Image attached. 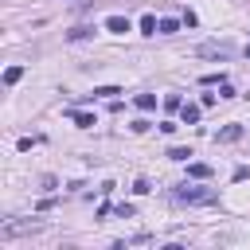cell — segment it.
<instances>
[{
    "label": "cell",
    "mask_w": 250,
    "mask_h": 250,
    "mask_svg": "<svg viewBox=\"0 0 250 250\" xmlns=\"http://www.w3.org/2000/svg\"><path fill=\"white\" fill-rule=\"evenodd\" d=\"M219 191L215 188H199V184H184L172 191V203H188V207H203V203H215Z\"/></svg>",
    "instance_id": "1"
},
{
    "label": "cell",
    "mask_w": 250,
    "mask_h": 250,
    "mask_svg": "<svg viewBox=\"0 0 250 250\" xmlns=\"http://www.w3.org/2000/svg\"><path fill=\"white\" fill-rule=\"evenodd\" d=\"M105 31H113V35H125V31H133V23H129L125 16H109V20H105Z\"/></svg>",
    "instance_id": "2"
},
{
    "label": "cell",
    "mask_w": 250,
    "mask_h": 250,
    "mask_svg": "<svg viewBox=\"0 0 250 250\" xmlns=\"http://www.w3.org/2000/svg\"><path fill=\"white\" fill-rule=\"evenodd\" d=\"M66 117H70L78 129H90V125H94V113H86V109H74V105L66 109Z\"/></svg>",
    "instance_id": "3"
},
{
    "label": "cell",
    "mask_w": 250,
    "mask_h": 250,
    "mask_svg": "<svg viewBox=\"0 0 250 250\" xmlns=\"http://www.w3.org/2000/svg\"><path fill=\"white\" fill-rule=\"evenodd\" d=\"M199 55H211V59H227V55H230V47H227V43H203V47H199Z\"/></svg>",
    "instance_id": "4"
},
{
    "label": "cell",
    "mask_w": 250,
    "mask_h": 250,
    "mask_svg": "<svg viewBox=\"0 0 250 250\" xmlns=\"http://www.w3.org/2000/svg\"><path fill=\"white\" fill-rule=\"evenodd\" d=\"M199 113H203V105H191V102H188V105H180V121H184V125H195V121H199Z\"/></svg>",
    "instance_id": "5"
},
{
    "label": "cell",
    "mask_w": 250,
    "mask_h": 250,
    "mask_svg": "<svg viewBox=\"0 0 250 250\" xmlns=\"http://www.w3.org/2000/svg\"><path fill=\"white\" fill-rule=\"evenodd\" d=\"M188 176H191V180H211V164L191 160V164H188Z\"/></svg>",
    "instance_id": "6"
},
{
    "label": "cell",
    "mask_w": 250,
    "mask_h": 250,
    "mask_svg": "<svg viewBox=\"0 0 250 250\" xmlns=\"http://www.w3.org/2000/svg\"><path fill=\"white\" fill-rule=\"evenodd\" d=\"M238 137H242V125H227V129H219V141H223V145H234Z\"/></svg>",
    "instance_id": "7"
},
{
    "label": "cell",
    "mask_w": 250,
    "mask_h": 250,
    "mask_svg": "<svg viewBox=\"0 0 250 250\" xmlns=\"http://www.w3.org/2000/svg\"><path fill=\"white\" fill-rule=\"evenodd\" d=\"M133 102H137V109H141V113H148V109H156V94H137Z\"/></svg>",
    "instance_id": "8"
},
{
    "label": "cell",
    "mask_w": 250,
    "mask_h": 250,
    "mask_svg": "<svg viewBox=\"0 0 250 250\" xmlns=\"http://www.w3.org/2000/svg\"><path fill=\"white\" fill-rule=\"evenodd\" d=\"M156 31H160L156 16H141V35H156Z\"/></svg>",
    "instance_id": "9"
},
{
    "label": "cell",
    "mask_w": 250,
    "mask_h": 250,
    "mask_svg": "<svg viewBox=\"0 0 250 250\" xmlns=\"http://www.w3.org/2000/svg\"><path fill=\"white\" fill-rule=\"evenodd\" d=\"M20 78H23V66H8L4 70V86H16Z\"/></svg>",
    "instance_id": "10"
},
{
    "label": "cell",
    "mask_w": 250,
    "mask_h": 250,
    "mask_svg": "<svg viewBox=\"0 0 250 250\" xmlns=\"http://www.w3.org/2000/svg\"><path fill=\"white\" fill-rule=\"evenodd\" d=\"M191 156V148H184V145H172L168 148V160H188Z\"/></svg>",
    "instance_id": "11"
},
{
    "label": "cell",
    "mask_w": 250,
    "mask_h": 250,
    "mask_svg": "<svg viewBox=\"0 0 250 250\" xmlns=\"http://www.w3.org/2000/svg\"><path fill=\"white\" fill-rule=\"evenodd\" d=\"M180 31V20H160V35H176Z\"/></svg>",
    "instance_id": "12"
},
{
    "label": "cell",
    "mask_w": 250,
    "mask_h": 250,
    "mask_svg": "<svg viewBox=\"0 0 250 250\" xmlns=\"http://www.w3.org/2000/svg\"><path fill=\"white\" fill-rule=\"evenodd\" d=\"M90 31H94V27H70V31H66V39H70V43H78V39H86Z\"/></svg>",
    "instance_id": "13"
},
{
    "label": "cell",
    "mask_w": 250,
    "mask_h": 250,
    "mask_svg": "<svg viewBox=\"0 0 250 250\" xmlns=\"http://www.w3.org/2000/svg\"><path fill=\"white\" fill-rule=\"evenodd\" d=\"M121 94V86H94V98H113Z\"/></svg>",
    "instance_id": "14"
},
{
    "label": "cell",
    "mask_w": 250,
    "mask_h": 250,
    "mask_svg": "<svg viewBox=\"0 0 250 250\" xmlns=\"http://www.w3.org/2000/svg\"><path fill=\"white\" fill-rule=\"evenodd\" d=\"M180 105H184V102H180V94H168V98H164V109H168V113H176Z\"/></svg>",
    "instance_id": "15"
},
{
    "label": "cell",
    "mask_w": 250,
    "mask_h": 250,
    "mask_svg": "<svg viewBox=\"0 0 250 250\" xmlns=\"http://www.w3.org/2000/svg\"><path fill=\"white\" fill-rule=\"evenodd\" d=\"M199 82H203V86H219V82H227V78H223V74H203Z\"/></svg>",
    "instance_id": "16"
},
{
    "label": "cell",
    "mask_w": 250,
    "mask_h": 250,
    "mask_svg": "<svg viewBox=\"0 0 250 250\" xmlns=\"http://www.w3.org/2000/svg\"><path fill=\"white\" fill-rule=\"evenodd\" d=\"M219 98H234V86L230 82H219Z\"/></svg>",
    "instance_id": "17"
},
{
    "label": "cell",
    "mask_w": 250,
    "mask_h": 250,
    "mask_svg": "<svg viewBox=\"0 0 250 250\" xmlns=\"http://www.w3.org/2000/svg\"><path fill=\"white\" fill-rule=\"evenodd\" d=\"M117 219H133V203H121L117 207Z\"/></svg>",
    "instance_id": "18"
},
{
    "label": "cell",
    "mask_w": 250,
    "mask_h": 250,
    "mask_svg": "<svg viewBox=\"0 0 250 250\" xmlns=\"http://www.w3.org/2000/svg\"><path fill=\"white\" fill-rule=\"evenodd\" d=\"M246 59H250V47H246Z\"/></svg>",
    "instance_id": "19"
}]
</instances>
